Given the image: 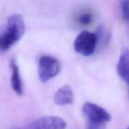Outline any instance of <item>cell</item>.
<instances>
[{"label":"cell","mask_w":129,"mask_h":129,"mask_svg":"<svg viewBox=\"0 0 129 129\" xmlns=\"http://www.w3.org/2000/svg\"><path fill=\"white\" fill-rule=\"evenodd\" d=\"M12 129H30L28 127H17V128H12Z\"/></svg>","instance_id":"cell-12"},{"label":"cell","mask_w":129,"mask_h":129,"mask_svg":"<svg viewBox=\"0 0 129 129\" xmlns=\"http://www.w3.org/2000/svg\"><path fill=\"white\" fill-rule=\"evenodd\" d=\"M67 123L62 118L57 116H45L33 121L30 129H65Z\"/></svg>","instance_id":"cell-5"},{"label":"cell","mask_w":129,"mask_h":129,"mask_svg":"<svg viewBox=\"0 0 129 129\" xmlns=\"http://www.w3.org/2000/svg\"><path fill=\"white\" fill-rule=\"evenodd\" d=\"M25 31V21L21 15L9 16L4 31L0 34V50H8L22 37Z\"/></svg>","instance_id":"cell-1"},{"label":"cell","mask_w":129,"mask_h":129,"mask_svg":"<svg viewBox=\"0 0 129 129\" xmlns=\"http://www.w3.org/2000/svg\"><path fill=\"white\" fill-rule=\"evenodd\" d=\"M128 1H122L120 2V9L121 13L123 17V19L126 21H128Z\"/></svg>","instance_id":"cell-10"},{"label":"cell","mask_w":129,"mask_h":129,"mask_svg":"<svg viewBox=\"0 0 129 129\" xmlns=\"http://www.w3.org/2000/svg\"><path fill=\"white\" fill-rule=\"evenodd\" d=\"M54 102L59 106L69 105L74 100L73 89L69 84H66L60 87L54 95Z\"/></svg>","instance_id":"cell-7"},{"label":"cell","mask_w":129,"mask_h":129,"mask_svg":"<svg viewBox=\"0 0 129 129\" xmlns=\"http://www.w3.org/2000/svg\"><path fill=\"white\" fill-rule=\"evenodd\" d=\"M60 62L54 57L45 55L39 59L38 74L42 83H47L56 76L60 73Z\"/></svg>","instance_id":"cell-2"},{"label":"cell","mask_w":129,"mask_h":129,"mask_svg":"<svg viewBox=\"0 0 129 129\" xmlns=\"http://www.w3.org/2000/svg\"><path fill=\"white\" fill-rule=\"evenodd\" d=\"M106 124L94 123L87 121L86 129H105Z\"/></svg>","instance_id":"cell-11"},{"label":"cell","mask_w":129,"mask_h":129,"mask_svg":"<svg viewBox=\"0 0 129 129\" xmlns=\"http://www.w3.org/2000/svg\"><path fill=\"white\" fill-rule=\"evenodd\" d=\"M97 43L96 34L88 31H83L76 38L74 49L77 53L83 56H90L95 51Z\"/></svg>","instance_id":"cell-3"},{"label":"cell","mask_w":129,"mask_h":129,"mask_svg":"<svg viewBox=\"0 0 129 129\" xmlns=\"http://www.w3.org/2000/svg\"><path fill=\"white\" fill-rule=\"evenodd\" d=\"M128 49H125L120 56L117 66V71L118 76L123 81L127 83V84H128Z\"/></svg>","instance_id":"cell-8"},{"label":"cell","mask_w":129,"mask_h":129,"mask_svg":"<svg viewBox=\"0 0 129 129\" xmlns=\"http://www.w3.org/2000/svg\"><path fill=\"white\" fill-rule=\"evenodd\" d=\"M93 21V15L91 11H85L81 13L77 18V21L81 26H88Z\"/></svg>","instance_id":"cell-9"},{"label":"cell","mask_w":129,"mask_h":129,"mask_svg":"<svg viewBox=\"0 0 129 129\" xmlns=\"http://www.w3.org/2000/svg\"><path fill=\"white\" fill-rule=\"evenodd\" d=\"M82 112L88 122L107 124L112 118L111 115L105 108L91 102L83 105Z\"/></svg>","instance_id":"cell-4"},{"label":"cell","mask_w":129,"mask_h":129,"mask_svg":"<svg viewBox=\"0 0 129 129\" xmlns=\"http://www.w3.org/2000/svg\"><path fill=\"white\" fill-rule=\"evenodd\" d=\"M127 129H128V128H127Z\"/></svg>","instance_id":"cell-13"},{"label":"cell","mask_w":129,"mask_h":129,"mask_svg":"<svg viewBox=\"0 0 129 129\" xmlns=\"http://www.w3.org/2000/svg\"><path fill=\"white\" fill-rule=\"evenodd\" d=\"M10 66L11 72V88L16 94L21 96L23 93V86L22 81H21V76H20L19 67L15 58H12L10 60Z\"/></svg>","instance_id":"cell-6"}]
</instances>
